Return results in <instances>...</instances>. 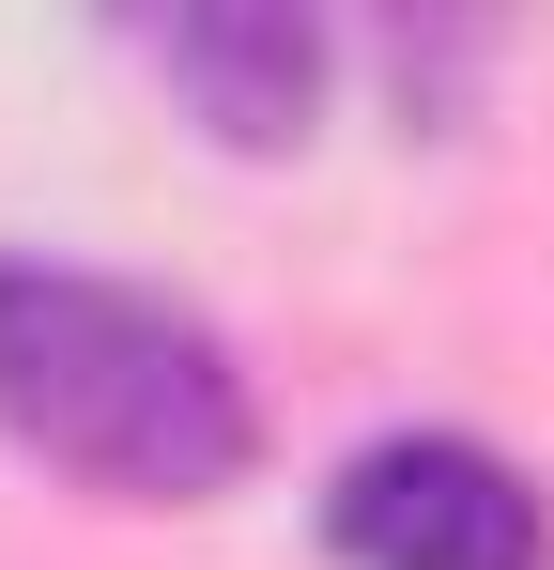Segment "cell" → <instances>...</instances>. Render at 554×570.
I'll list each match as a JSON object with an SVG mask.
<instances>
[{
  "mask_svg": "<svg viewBox=\"0 0 554 570\" xmlns=\"http://www.w3.org/2000/svg\"><path fill=\"white\" fill-rule=\"evenodd\" d=\"M0 432L123 509H200L263 463L247 355L155 278L0 247Z\"/></svg>",
  "mask_w": 554,
  "mask_h": 570,
  "instance_id": "obj_1",
  "label": "cell"
},
{
  "mask_svg": "<svg viewBox=\"0 0 554 570\" xmlns=\"http://www.w3.org/2000/svg\"><path fill=\"white\" fill-rule=\"evenodd\" d=\"M324 556L339 570H540L554 509L540 478L477 432H369L324 478Z\"/></svg>",
  "mask_w": 554,
  "mask_h": 570,
  "instance_id": "obj_2",
  "label": "cell"
},
{
  "mask_svg": "<svg viewBox=\"0 0 554 570\" xmlns=\"http://www.w3.org/2000/svg\"><path fill=\"white\" fill-rule=\"evenodd\" d=\"M155 78H170L231 155H277V139H308V108H324V16H277V0H185V16H139L123 31Z\"/></svg>",
  "mask_w": 554,
  "mask_h": 570,
  "instance_id": "obj_3",
  "label": "cell"
}]
</instances>
